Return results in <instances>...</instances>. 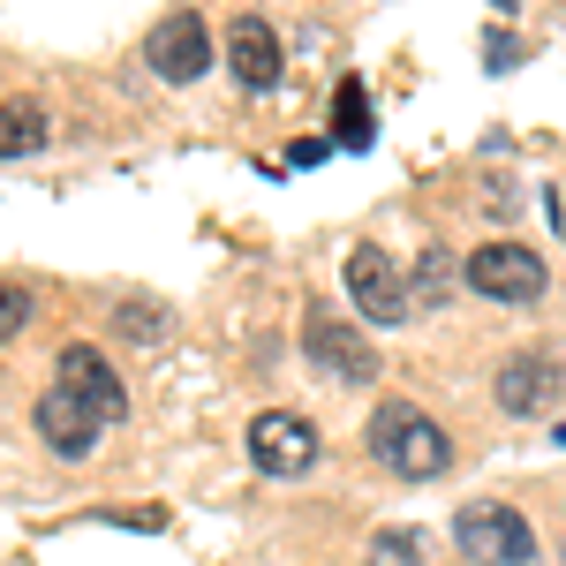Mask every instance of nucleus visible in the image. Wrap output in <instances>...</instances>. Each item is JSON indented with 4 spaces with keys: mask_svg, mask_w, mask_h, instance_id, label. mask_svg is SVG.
I'll return each instance as SVG.
<instances>
[{
    "mask_svg": "<svg viewBox=\"0 0 566 566\" xmlns=\"http://www.w3.org/2000/svg\"><path fill=\"white\" fill-rule=\"evenodd\" d=\"M250 461H258L264 476H310L317 469V431H310L303 416H287V408H264L258 423H250Z\"/></svg>",
    "mask_w": 566,
    "mask_h": 566,
    "instance_id": "5",
    "label": "nucleus"
},
{
    "mask_svg": "<svg viewBox=\"0 0 566 566\" xmlns=\"http://www.w3.org/2000/svg\"><path fill=\"white\" fill-rule=\"evenodd\" d=\"M39 438L53 446V453L84 461V453H91V438H98V416H91V408H84V400H76L69 386H53V392L39 400Z\"/></svg>",
    "mask_w": 566,
    "mask_h": 566,
    "instance_id": "10",
    "label": "nucleus"
},
{
    "mask_svg": "<svg viewBox=\"0 0 566 566\" xmlns=\"http://www.w3.org/2000/svg\"><path fill=\"white\" fill-rule=\"evenodd\" d=\"M469 287H476L483 303H536L552 280H544V258L522 250V242H483L476 258H469Z\"/></svg>",
    "mask_w": 566,
    "mask_h": 566,
    "instance_id": "2",
    "label": "nucleus"
},
{
    "mask_svg": "<svg viewBox=\"0 0 566 566\" xmlns=\"http://www.w3.org/2000/svg\"><path fill=\"white\" fill-rule=\"evenodd\" d=\"M144 61H151V76H167V84H197V76L212 69V31H205V15H167V23L144 39Z\"/></svg>",
    "mask_w": 566,
    "mask_h": 566,
    "instance_id": "6",
    "label": "nucleus"
},
{
    "mask_svg": "<svg viewBox=\"0 0 566 566\" xmlns=\"http://www.w3.org/2000/svg\"><path fill=\"white\" fill-rule=\"evenodd\" d=\"M325 151H333V144H325V136H303V144H295V151H287V167H325Z\"/></svg>",
    "mask_w": 566,
    "mask_h": 566,
    "instance_id": "17",
    "label": "nucleus"
},
{
    "mask_svg": "<svg viewBox=\"0 0 566 566\" xmlns=\"http://www.w3.org/2000/svg\"><path fill=\"white\" fill-rule=\"evenodd\" d=\"M303 348H310V363H325V370L348 378V386L378 378V348H370L355 325H340L333 310H310V317H303Z\"/></svg>",
    "mask_w": 566,
    "mask_h": 566,
    "instance_id": "7",
    "label": "nucleus"
},
{
    "mask_svg": "<svg viewBox=\"0 0 566 566\" xmlns=\"http://www.w3.org/2000/svg\"><path fill=\"white\" fill-rule=\"evenodd\" d=\"M552 400H559V363L552 355H514L499 370V408L506 416H544Z\"/></svg>",
    "mask_w": 566,
    "mask_h": 566,
    "instance_id": "9",
    "label": "nucleus"
},
{
    "mask_svg": "<svg viewBox=\"0 0 566 566\" xmlns=\"http://www.w3.org/2000/svg\"><path fill=\"white\" fill-rule=\"evenodd\" d=\"M61 386L76 392L98 423H122V416H129V386L106 370V355H98V348H61Z\"/></svg>",
    "mask_w": 566,
    "mask_h": 566,
    "instance_id": "8",
    "label": "nucleus"
},
{
    "mask_svg": "<svg viewBox=\"0 0 566 566\" xmlns=\"http://www.w3.org/2000/svg\"><path fill=\"white\" fill-rule=\"evenodd\" d=\"M45 144V114L39 106H0V159H23Z\"/></svg>",
    "mask_w": 566,
    "mask_h": 566,
    "instance_id": "12",
    "label": "nucleus"
},
{
    "mask_svg": "<svg viewBox=\"0 0 566 566\" xmlns=\"http://www.w3.org/2000/svg\"><path fill=\"white\" fill-rule=\"evenodd\" d=\"M23 325H31V295H23V287H8V280H0V348H8V340H15V333H23Z\"/></svg>",
    "mask_w": 566,
    "mask_h": 566,
    "instance_id": "15",
    "label": "nucleus"
},
{
    "mask_svg": "<svg viewBox=\"0 0 566 566\" xmlns=\"http://www.w3.org/2000/svg\"><path fill=\"white\" fill-rule=\"evenodd\" d=\"M227 61H234V76H242L250 91H272L280 84V39H272V23L242 15V23L227 31Z\"/></svg>",
    "mask_w": 566,
    "mask_h": 566,
    "instance_id": "11",
    "label": "nucleus"
},
{
    "mask_svg": "<svg viewBox=\"0 0 566 566\" xmlns=\"http://www.w3.org/2000/svg\"><path fill=\"white\" fill-rule=\"evenodd\" d=\"M408 287H416V303H446V295H453V258L431 242V250L416 258V280H408Z\"/></svg>",
    "mask_w": 566,
    "mask_h": 566,
    "instance_id": "13",
    "label": "nucleus"
},
{
    "mask_svg": "<svg viewBox=\"0 0 566 566\" xmlns=\"http://www.w3.org/2000/svg\"><path fill=\"white\" fill-rule=\"evenodd\" d=\"M378 559H386V566H400V559H416V536H386V544H378Z\"/></svg>",
    "mask_w": 566,
    "mask_h": 566,
    "instance_id": "18",
    "label": "nucleus"
},
{
    "mask_svg": "<svg viewBox=\"0 0 566 566\" xmlns=\"http://www.w3.org/2000/svg\"><path fill=\"white\" fill-rule=\"evenodd\" d=\"M114 325H122V333H136V340H151V333H159L167 317H159L151 303H122V310H114Z\"/></svg>",
    "mask_w": 566,
    "mask_h": 566,
    "instance_id": "16",
    "label": "nucleus"
},
{
    "mask_svg": "<svg viewBox=\"0 0 566 566\" xmlns=\"http://www.w3.org/2000/svg\"><path fill=\"white\" fill-rule=\"evenodd\" d=\"M370 453L386 461L392 476H408V483L446 476V461H453L446 431H438V423L423 416V408H416V400H386V408L370 416Z\"/></svg>",
    "mask_w": 566,
    "mask_h": 566,
    "instance_id": "1",
    "label": "nucleus"
},
{
    "mask_svg": "<svg viewBox=\"0 0 566 566\" xmlns=\"http://www.w3.org/2000/svg\"><path fill=\"white\" fill-rule=\"evenodd\" d=\"M348 295H355V310H363L370 325H400V317L416 310L408 280L392 272V258L378 250V242H355L348 250Z\"/></svg>",
    "mask_w": 566,
    "mask_h": 566,
    "instance_id": "4",
    "label": "nucleus"
},
{
    "mask_svg": "<svg viewBox=\"0 0 566 566\" xmlns=\"http://www.w3.org/2000/svg\"><path fill=\"white\" fill-rule=\"evenodd\" d=\"M453 536H461V552L483 559V566H528L536 559V536H528V522L514 506H461Z\"/></svg>",
    "mask_w": 566,
    "mask_h": 566,
    "instance_id": "3",
    "label": "nucleus"
},
{
    "mask_svg": "<svg viewBox=\"0 0 566 566\" xmlns=\"http://www.w3.org/2000/svg\"><path fill=\"white\" fill-rule=\"evenodd\" d=\"M340 144L363 151L370 144V114H363V84H340Z\"/></svg>",
    "mask_w": 566,
    "mask_h": 566,
    "instance_id": "14",
    "label": "nucleus"
}]
</instances>
